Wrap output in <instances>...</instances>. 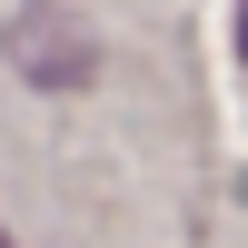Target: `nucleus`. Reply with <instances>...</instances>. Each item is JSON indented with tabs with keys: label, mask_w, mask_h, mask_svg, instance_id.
I'll return each mask as SVG.
<instances>
[{
	"label": "nucleus",
	"mask_w": 248,
	"mask_h": 248,
	"mask_svg": "<svg viewBox=\"0 0 248 248\" xmlns=\"http://www.w3.org/2000/svg\"><path fill=\"white\" fill-rule=\"evenodd\" d=\"M0 248H10V229H0Z\"/></svg>",
	"instance_id": "2"
},
{
	"label": "nucleus",
	"mask_w": 248,
	"mask_h": 248,
	"mask_svg": "<svg viewBox=\"0 0 248 248\" xmlns=\"http://www.w3.org/2000/svg\"><path fill=\"white\" fill-rule=\"evenodd\" d=\"M10 50H20V70H30V79H50V90L90 79V40H70L50 10H30V20H20V30H10Z\"/></svg>",
	"instance_id": "1"
}]
</instances>
